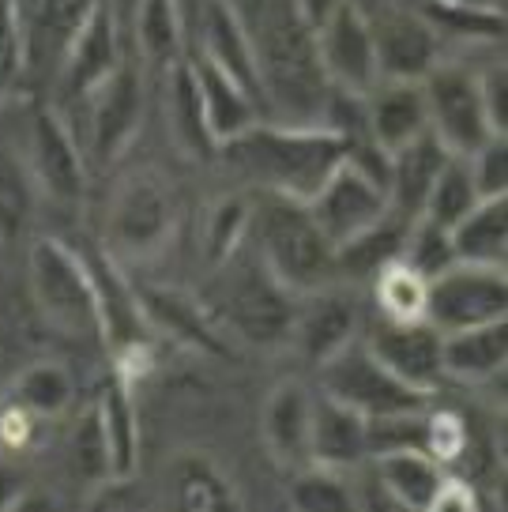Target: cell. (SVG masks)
<instances>
[{
  "instance_id": "cell-41",
  "label": "cell",
  "mask_w": 508,
  "mask_h": 512,
  "mask_svg": "<svg viewBox=\"0 0 508 512\" xmlns=\"http://www.w3.org/2000/svg\"><path fill=\"white\" fill-rule=\"evenodd\" d=\"M392 452H429V411L366 418V456H392Z\"/></svg>"
},
{
  "instance_id": "cell-34",
  "label": "cell",
  "mask_w": 508,
  "mask_h": 512,
  "mask_svg": "<svg viewBox=\"0 0 508 512\" xmlns=\"http://www.w3.org/2000/svg\"><path fill=\"white\" fill-rule=\"evenodd\" d=\"M136 42L143 61L155 68H174L185 61V19L181 0H140L136 4Z\"/></svg>"
},
{
  "instance_id": "cell-35",
  "label": "cell",
  "mask_w": 508,
  "mask_h": 512,
  "mask_svg": "<svg viewBox=\"0 0 508 512\" xmlns=\"http://www.w3.org/2000/svg\"><path fill=\"white\" fill-rule=\"evenodd\" d=\"M34 208H38V189L27 162L12 147L0 144V245H12L31 230Z\"/></svg>"
},
{
  "instance_id": "cell-40",
  "label": "cell",
  "mask_w": 508,
  "mask_h": 512,
  "mask_svg": "<svg viewBox=\"0 0 508 512\" xmlns=\"http://www.w3.org/2000/svg\"><path fill=\"white\" fill-rule=\"evenodd\" d=\"M290 512H354V494L339 471L298 467L290 479Z\"/></svg>"
},
{
  "instance_id": "cell-56",
  "label": "cell",
  "mask_w": 508,
  "mask_h": 512,
  "mask_svg": "<svg viewBox=\"0 0 508 512\" xmlns=\"http://www.w3.org/2000/svg\"><path fill=\"white\" fill-rule=\"evenodd\" d=\"M8 400V384H4V377H0V403Z\"/></svg>"
},
{
  "instance_id": "cell-11",
  "label": "cell",
  "mask_w": 508,
  "mask_h": 512,
  "mask_svg": "<svg viewBox=\"0 0 508 512\" xmlns=\"http://www.w3.org/2000/svg\"><path fill=\"white\" fill-rule=\"evenodd\" d=\"M317 53L324 80L339 95L369 98L373 87L381 83L373 27H369V16L354 0H343L332 16L317 27Z\"/></svg>"
},
{
  "instance_id": "cell-55",
  "label": "cell",
  "mask_w": 508,
  "mask_h": 512,
  "mask_svg": "<svg viewBox=\"0 0 508 512\" xmlns=\"http://www.w3.org/2000/svg\"><path fill=\"white\" fill-rule=\"evenodd\" d=\"M437 4H452V8H475V12H505V0H437Z\"/></svg>"
},
{
  "instance_id": "cell-37",
  "label": "cell",
  "mask_w": 508,
  "mask_h": 512,
  "mask_svg": "<svg viewBox=\"0 0 508 512\" xmlns=\"http://www.w3.org/2000/svg\"><path fill=\"white\" fill-rule=\"evenodd\" d=\"M478 200H482V196L475 192V181L467 174V162L448 159V166L441 170V177L433 181V189H429L422 219L433 226H441V230H452L467 211L475 208Z\"/></svg>"
},
{
  "instance_id": "cell-46",
  "label": "cell",
  "mask_w": 508,
  "mask_h": 512,
  "mask_svg": "<svg viewBox=\"0 0 508 512\" xmlns=\"http://www.w3.org/2000/svg\"><path fill=\"white\" fill-rule=\"evenodd\" d=\"M467 174L475 181V192L482 200L490 196H505L508 192V140L505 136H493L478 147L475 155H467Z\"/></svg>"
},
{
  "instance_id": "cell-16",
  "label": "cell",
  "mask_w": 508,
  "mask_h": 512,
  "mask_svg": "<svg viewBox=\"0 0 508 512\" xmlns=\"http://www.w3.org/2000/svg\"><path fill=\"white\" fill-rule=\"evenodd\" d=\"M366 347L392 377L433 396L441 384V332L429 320H377Z\"/></svg>"
},
{
  "instance_id": "cell-47",
  "label": "cell",
  "mask_w": 508,
  "mask_h": 512,
  "mask_svg": "<svg viewBox=\"0 0 508 512\" xmlns=\"http://www.w3.org/2000/svg\"><path fill=\"white\" fill-rule=\"evenodd\" d=\"M478 98H482L490 132L493 136H505L508 132V72L505 68H490V72L478 76Z\"/></svg>"
},
{
  "instance_id": "cell-52",
  "label": "cell",
  "mask_w": 508,
  "mask_h": 512,
  "mask_svg": "<svg viewBox=\"0 0 508 512\" xmlns=\"http://www.w3.org/2000/svg\"><path fill=\"white\" fill-rule=\"evenodd\" d=\"M4 512H61L57 509V501H53V494H46V490H31V486H23L16 494V501L8 505Z\"/></svg>"
},
{
  "instance_id": "cell-3",
  "label": "cell",
  "mask_w": 508,
  "mask_h": 512,
  "mask_svg": "<svg viewBox=\"0 0 508 512\" xmlns=\"http://www.w3.org/2000/svg\"><path fill=\"white\" fill-rule=\"evenodd\" d=\"M219 328L234 332L241 343L275 351L290 343L294 320H298V294L271 275L256 249L241 245L238 253L219 264L215 279V302L207 309Z\"/></svg>"
},
{
  "instance_id": "cell-31",
  "label": "cell",
  "mask_w": 508,
  "mask_h": 512,
  "mask_svg": "<svg viewBox=\"0 0 508 512\" xmlns=\"http://www.w3.org/2000/svg\"><path fill=\"white\" fill-rule=\"evenodd\" d=\"M166 102H170V128H174L177 147L189 159H215L219 144L211 140L204 106H200V91H196V76H192L189 61H177L174 68H166Z\"/></svg>"
},
{
  "instance_id": "cell-49",
  "label": "cell",
  "mask_w": 508,
  "mask_h": 512,
  "mask_svg": "<svg viewBox=\"0 0 508 512\" xmlns=\"http://www.w3.org/2000/svg\"><path fill=\"white\" fill-rule=\"evenodd\" d=\"M34 430H38V418L27 415L12 400L0 403V448L4 452H23V448L31 445Z\"/></svg>"
},
{
  "instance_id": "cell-23",
  "label": "cell",
  "mask_w": 508,
  "mask_h": 512,
  "mask_svg": "<svg viewBox=\"0 0 508 512\" xmlns=\"http://www.w3.org/2000/svg\"><path fill=\"white\" fill-rule=\"evenodd\" d=\"M143 313L151 320L155 336H170L181 347H192V351L204 354H226V339L223 328L215 324V317L207 313L204 305H196V298L181 294L174 287H143L140 290Z\"/></svg>"
},
{
  "instance_id": "cell-28",
  "label": "cell",
  "mask_w": 508,
  "mask_h": 512,
  "mask_svg": "<svg viewBox=\"0 0 508 512\" xmlns=\"http://www.w3.org/2000/svg\"><path fill=\"white\" fill-rule=\"evenodd\" d=\"M508 362V320H493V324H478V328H463V332H448L441 336V373L456 377V381H490L501 377Z\"/></svg>"
},
{
  "instance_id": "cell-38",
  "label": "cell",
  "mask_w": 508,
  "mask_h": 512,
  "mask_svg": "<svg viewBox=\"0 0 508 512\" xmlns=\"http://www.w3.org/2000/svg\"><path fill=\"white\" fill-rule=\"evenodd\" d=\"M249 226H253V204L241 200V196H223L215 200L204 219V253L207 260L219 268L223 260L238 253L245 238H249Z\"/></svg>"
},
{
  "instance_id": "cell-29",
  "label": "cell",
  "mask_w": 508,
  "mask_h": 512,
  "mask_svg": "<svg viewBox=\"0 0 508 512\" xmlns=\"http://www.w3.org/2000/svg\"><path fill=\"white\" fill-rule=\"evenodd\" d=\"M196 57L211 61L219 72H226L230 80L238 83V87H245V91L260 102L253 53H249L245 31H241V23L234 19L226 0H204V16H200V53H196Z\"/></svg>"
},
{
  "instance_id": "cell-22",
  "label": "cell",
  "mask_w": 508,
  "mask_h": 512,
  "mask_svg": "<svg viewBox=\"0 0 508 512\" xmlns=\"http://www.w3.org/2000/svg\"><path fill=\"white\" fill-rule=\"evenodd\" d=\"M95 4L98 0H38L31 23L23 31L27 72L57 80L64 53L72 46V38L83 31V23L95 12Z\"/></svg>"
},
{
  "instance_id": "cell-19",
  "label": "cell",
  "mask_w": 508,
  "mask_h": 512,
  "mask_svg": "<svg viewBox=\"0 0 508 512\" xmlns=\"http://www.w3.org/2000/svg\"><path fill=\"white\" fill-rule=\"evenodd\" d=\"M429 132L426 95L422 80H381L366 98V140L384 155H396L399 147L414 144Z\"/></svg>"
},
{
  "instance_id": "cell-4",
  "label": "cell",
  "mask_w": 508,
  "mask_h": 512,
  "mask_svg": "<svg viewBox=\"0 0 508 512\" xmlns=\"http://www.w3.org/2000/svg\"><path fill=\"white\" fill-rule=\"evenodd\" d=\"M256 253L271 268V275L283 283L290 294H317L332 287L335 279V245L309 215V204L290 200V196H271L253 204Z\"/></svg>"
},
{
  "instance_id": "cell-36",
  "label": "cell",
  "mask_w": 508,
  "mask_h": 512,
  "mask_svg": "<svg viewBox=\"0 0 508 512\" xmlns=\"http://www.w3.org/2000/svg\"><path fill=\"white\" fill-rule=\"evenodd\" d=\"M8 400L23 407L27 415H34L38 422L42 418H57L72 403V377L57 362H34V366H27L12 381Z\"/></svg>"
},
{
  "instance_id": "cell-45",
  "label": "cell",
  "mask_w": 508,
  "mask_h": 512,
  "mask_svg": "<svg viewBox=\"0 0 508 512\" xmlns=\"http://www.w3.org/2000/svg\"><path fill=\"white\" fill-rule=\"evenodd\" d=\"M23 72H27V57H23L19 0H0V98L12 95Z\"/></svg>"
},
{
  "instance_id": "cell-44",
  "label": "cell",
  "mask_w": 508,
  "mask_h": 512,
  "mask_svg": "<svg viewBox=\"0 0 508 512\" xmlns=\"http://www.w3.org/2000/svg\"><path fill=\"white\" fill-rule=\"evenodd\" d=\"M426 23L437 34H452V38H501L505 34V12H475V8H452V4H437L426 0L418 8Z\"/></svg>"
},
{
  "instance_id": "cell-51",
  "label": "cell",
  "mask_w": 508,
  "mask_h": 512,
  "mask_svg": "<svg viewBox=\"0 0 508 512\" xmlns=\"http://www.w3.org/2000/svg\"><path fill=\"white\" fill-rule=\"evenodd\" d=\"M426 512H478V505H475V494L460 479H445L437 497L429 501Z\"/></svg>"
},
{
  "instance_id": "cell-24",
  "label": "cell",
  "mask_w": 508,
  "mask_h": 512,
  "mask_svg": "<svg viewBox=\"0 0 508 512\" xmlns=\"http://www.w3.org/2000/svg\"><path fill=\"white\" fill-rule=\"evenodd\" d=\"M448 159L452 155L437 144L433 132L418 136L414 144L399 147L396 155H388V208L396 211L399 219L418 223L429 200V189L448 166Z\"/></svg>"
},
{
  "instance_id": "cell-10",
  "label": "cell",
  "mask_w": 508,
  "mask_h": 512,
  "mask_svg": "<svg viewBox=\"0 0 508 512\" xmlns=\"http://www.w3.org/2000/svg\"><path fill=\"white\" fill-rule=\"evenodd\" d=\"M87 272H91V287H95V305H98V339H106L113 347L117 369H125L132 358L147 354L159 336L151 328V320L143 313L140 290L132 287V279L125 268L113 260L106 249L83 256Z\"/></svg>"
},
{
  "instance_id": "cell-50",
  "label": "cell",
  "mask_w": 508,
  "mask_h": 512,
  "mask_svg": "<svg viewBox=\"0 0 508 512\" xmlns=\"http://www.w3.org/2000/svg\"><path fill=\"white\" fill-rule=\"evenodd\" d=\"M350 494H354V512H422L407 501H399L392 490H384L381 482L373 479V471H366L358 486H350Z\"/></svg>"
},
{
  "instance_id": "cell-32",
  "label": "cell",
  "mask_w": 508,
  "mask_h": 512,
  "mask_svg": "<svg viewBox=\"0 0 508 512\" xmlns=\"http://www.w3.org/2000/svg\"><path fill=\"white\" fill-rule=\"evenodd\" d=\"M407 230H411V223L399 219L396 211L388 208V215H384L381 223H373L358 238H350L347 245L335 249V275L347 272L354 279H373L384 264H392V260L403 256Z\"/></svg>"
},
{
  "instance_id": "cell-20",
  "label": "cell",
  "mask_w": 508,
  "mask_h": 512,
  "mask_svg": "<svg viewBox=\"0 0 508 512\" xmlns=\"http://www.w3.org/2000/svg\"><path fill=\"white\" fill-rule=\"evenodd\" d=\"M309 426H313V392L302 381L275 384L260 418L271 460L286 471L309 467Z\"/></svg>"
},
{
  "instance_id": "cell-30",
  "label": "cell",
  "mask_w": 508,
  "mask_h": 512,
  "mask_svg": "<svg viewBox=\"0 0 508 512\" xmlns=\"http://www.w3.org/2000/svg\"><path fill=\"white\" fill-rule=\"evenodd\" d=\"M456 264H478V268H505L508 256V200L490 196L478 200L460 223L448 230Z\"/></svg>"
},
{
  "instance_id": "cell-43",
  "label": "cell",
  "mask_w": 508,
  "mask_h": 512,
  "mask_svg": "<svg viewBox=\"0 0 508 512\" xmlns=\"http://www.w3.org/2000/svg\"><path fill=\"white\" fill-rule=\"evenodd\" d=\"M72 467L80 471V479L87 482V486L113 482L110 448H106V433H102L95 403L83 411L80 422H76V430H72Z\"/></svg>"
},
{
  "instance_id": "cell-8",
  "label": "cell",
  "mask_w": 508,
  "mask_h": 512,
  "mask_svg": "<svg viewBox=\"0 0 508 512\" xmlns=\"http://www.w3.org/2000/svg\"><path fill=\"white\" fill-rule=\"evenodd\" d=\"M508 317V279L505 268L452 264L448 272L426 283V320L448 336L478 324Z\"/></svg>"
},
{
  "instance_id": "cell-12",
  "label": "cell",
  "mask_w": 508,
  "mask_h": 512,
  "mask_svg": "<svg viewBox=\"0 0 508 512\" xmlns=\"http://www.w3.org/2000/svg\"><path fill=\"white\" fill-rule=\"evenodd\" d=\"M87 102V159L98 170L117 166L128 155L143 121V80L136 61L125 57Z\"/></svg>"
},
{
  "instance_id": "cell-27",
  "label": "cell",
  "mask_w": 508,
  "mask_h": 512,
  "mask_svg": "<svg viewBox=\"0 0 508 512\" xmlns=\"http://www.w3.org/2000/svg\"><path fill=\"white\" fill-rule=\"evenodd\" d=\"M95 411L102 433H106V448H110L113 479L128 482L140 467V411H136V396H132L125 369H117L110 381L102 384Z\"/></svg>"
},
{
  "instance_id": "cell-54",
  "label": "cell",
  "mask_w": 508,
  "mask_h": 512,
  "mask_svg": "<svg viewBox=\"0 0 508 512\" xmlns=\"http://www.w3.org/2000/svg\"><path fill=\"white\" fill-rule=\"evenodd\" d=\"M339 4H343V0H298V8H302V16L309 19V27H313V31H317L324 19L332 16Z\"/></svg>"
},
{
  "instance_id": "cell-17",
  "label": "cell",
  "mask_w": 508,
  "mask_h": 512,
  "mask_svg": "<svg viewBox=\"0 0 508 512\" xmlns=\"http://www.w3.org/2000/svg\"><path fill=\"white\" fill-rule=\"evenodd\" d=\"M373 27V49H377V68L381 80H426L437 68V53H441V34L426 23L422 12H407V8H392L377 16Z\"/></svg>"
},
{
  "instance_id": "cell-48",
  "label": "cell",
  "mask_w": 508,
  "mask_h": 512,
  "mask_svg": "<svg viewBox=\"0 0 508 512\" xmlns=\"http://www.w3.org/2000/svg\"><path fill=\"white\" fill-rule=\"evenodd\" d=\"M463 445H467V430L460 418L448 411H429V456L437 464H448L460 456Z\"/></svg>"
},
{
  "instance_id": "cell-14",
  "label": "cell",
  "mask_w": 508,
  "mask_h": 512,
  "mask_svg": "<svg viewBox=\"0 0 508 512\" xmlns=\"http://www.w3.org/2000/svg\"><path fill=\"white\" fill-rule=\"evenodd\" d=\"M309 215L320 226V234L339 249L388 215V189L362 174L350 159H343L309 200Z\"/></svg>"
},
{
  "instance_id": "cell-7",
  "label": "cell",
  "mask_w": 508,
  "mask_h": 512,
  "mask_svg": "<svg viewBox=\"0 0 508 512\" xmlns=\"http://www.w3.org/2000/svg\"><path fill=\"white\" fill-rule=\"evenodd\" d=\"M320 392L350 407V411H358L362 418L429 411V403H433V396L392 377L373 358L366 339H350L343 351H335L328 362H320Z\"/></svg>"
},
{
  "instance_id": "cell-21",
  "label": "cell",
  "mask_w": 508,
  "mask_h": 512,
  "mask_svg": "<svg viewBox=\"0 0 508 512\" xmlns=\"http://www.w3.org/2000/svg\"><path fill=\"white\" fill-rule=\"evenodd\" d=\"M350 339H358V305L343 290H317L305 294L294 320L290 343L309 358V362H328L335 351H343Z\"/></svg>"
},
{
  "instance_id": "cell-6",
  "label": "cell",
  "mask_w": 508,
  "mask_h": 512,
  "mask_svg": "<svg viewBox=\"0 0 508 512\" xmlns=\"http://www.w3.org/2000/svg\"><path fill=\"white\" fill-rule=\"evenodd\" d=\"M31 298L49 328L68 339H98V305L83 253L61 238H38L27 260Z\"/></svg>"
},
{
  "instance_id": "cell-25",
  "label": "cell",
  "mask_w": 508,
  "mask_h": 512,
  "mask_svg": "<svg viewBox=\"0 0 508 512\" xmlns=\"http://www.w3.org/2000/svg\"><path fill=\"white\" fill-rule=\"evenodd\" d=\"M366 456V418L332 396H313V426H309V464L328 471H350Z\"/></svg>"
},
{
  "instance_id": "cell-15",
  "label": "cell",
  "mask_w": 508,
  "mask_h": 512,
  "mask_svg": "<svg viewBox=\"0 0 508 512\" xmlns=\"http://www.w3.org/2000/svg\"><path fill=\"white\" fill-rule=\"evenodd\" d=\"M121 61L125 53H121V31H117V4L98 0L57 68V102H87Z\"/></svg>"
},
{
  "instance_id": "cell-18",
  "label": "cell",
  "mask_w": 508,
  "mask_h": 512,
  "mask_svg": "<svg viewBox=\"0 0 508 512\" xmlns=\"http://www.w3.org/2000/svg\"><path fill=\"white\" fill-rule=\"evenodd\" d=\"M166 505L170 512H245V497L215 456L185 448L166 471Z\"/></svg>"
},
{
  "instance_id": "cell-33",
  "label": "cell",
  "mask_w": 508,
  "mask_h": 512,
  "mask_svg": "<svg viewBox=\"0 0 508 512\" xmlns=\"http://www.w3.org/2000/svg\"><path fill=\"white\" fill-rule=\"evenodd\" d=\"M373 479L384 490H392L399 501H407L414 509H429V501L437 497L441 482L448 479L445 464H437L429 452H392V456H377L373 460Z\"/></svg>"
},
{
  "instance_id": "cell-2",
  "label": "cell",
  "mask_w": 508,
  "mask_h": 512,
  "mask_svg": "<svg viewBox=\"0 0 508 512\" xmlns=\"http://www.w3.org/2000/svg\"><path fill=\"white\" fill-rule=\"evenodd\" d=\"M347 147L339 132L324 125L302 128L256 121L238 140L219 147V159L230 162L260 192L309 204L320 185L335 174V166L347 159Z\"/></svg>"
},
{
  "instance_id": "cell-39",
  "label": "cell",
  "mask_w": 508,
  "mask_h": 512,
  "mask_svg": "<svg viewBox=\"0 0 508 512\" xmlns=\"http://www.w3.org/2000/svg\"><path fill=\"white\" fill-rule=\"evenodd\" d=\"M373 287H377V305L384 320H426V279L411 272L403 260L384 264L373 275Z\"/></svg>"
},
{
  "instance_id": "cell-5",
  "label": "cell",
  "mask_w": 508,
  "mask_h": 512,
  "mask_svg": "<svg viewBox=\"0 0 508 512\" xmlns=\"http://www.w3.org/2000/svg\"><path fill=\"white\" fill-rule=\"evenodd\" d=\"M177 200L174 185L155 170H132L113 189L106 211V253L121 260H155L174 241Z\"/></svg>"
},
{
  "instance_id": "cell-26",
  "label": "cell",
  "mask_w": 508,
  "mask_h": 512,
  "mask_svg": "<svg viewBox=\"0 0 508 512\" xmlns=\"http://www.w3.org/2000/svg\"><path fill=\"white\" fill-rule=\"evenodd\" d=\"M196 76V91H200V106H204L207 128H211V140L223 147L230 140H238L245 128H253L260 121V106L256 98L238 87L226 72H219L204 57H185Z\"/></svg>"
},
{
  "instance_id": "cell-1",
  "label": "cell",
  "mask_w": 508,
  "mask_h": 512,
  "mask_svg": "<svg viewBox=\"0 0 508 512\" xmlns=\"http://www.w3.org/2000/svg\"><path fill=\"white\" fill-rule=\"evenodd\" d=\"M253 53L260 106L275 125H324L332 87L298 0H226Z\"/></svg>"
},
{
  "instance_id": "cell-13",
  "label": "cell",
  "mask_w": 508,
  "mask_h": 512,
  "mask_svg": "<svg viewBox=\"0 0 508 512\" xmlns=\"http://www.w3.org/2000/svg\"><path fill=\"white\" fill-rule=\"evenodd\" d=\"M27 170L34 177L38 196H46L53 204H80L83 185H87V159L80 144L72 136L68 121L57 106H38L27 132Z\"/></svg>"
},
{
  "instance_id": "cell-42",
  "label": "cell",
  "mask_w": 508,
  "mask_h": 512,
  "mask_svg": "<svg viewBox=\"0 0 508 512\" xmlns=\"http://www.w3.org/2000/svg\"><path fill=\"white\" fill-rule=\"evenodd\" d=\"M411 272H418L422 279H437L441 272H448L452 264H456V253H452V238H448V230L441 226L426 223V219H418L411 223L407 230V245H403V256H399Z\"/></svg>"
},
{
  "instance_id": "cell-9",
  "label": "cell",
  "mask_w": 508,
  "mask_h": 512,
  "mask_svg": "<svg viewBox=\"0 0 508 512\" xmlns=\"http://www.w3.org/2000/svg\"><path fill=\"white\" fill-rule=\"evenodd\" d=\"M422 95H426L429 132L452 159H467L486 140H493L482 98H478L475 72L456 64H437L422 80Z\"/></svg>"
},
{
  "instance_id": "cell-53",
  "label": "cell",
  "mask_w": 508,
  "mask_h": 512,
  "mask_svg": "<svg viewBox=\"0 0 508 512\" xmlns=\"http://www.w3.org/2000/svg\"><path fill=\"white\" fill-rule=\"evenodd\" d=\"M23 486H27V482H23V475H19L16 467L0 456V512L16 501V494L23 490Z\"/></svg>"
}]
</instances>
